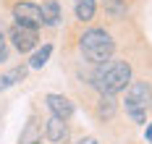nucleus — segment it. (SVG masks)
<instances>
[{
    "mask_svg": "<svg viewBox=\"0 0 152 144\" xmlns=\"http://www.w3.org/2000/svg\"><path fill=\"white\" fill-rule=\"evenodd\" d=\"M131 81H134L131 79V65L126 60H113V58L94 65V73H92V84L97 87V92L107 97L123 92Z\"/></svg>",
    "mask_w": 152,
    "mask_h": 144,
    "instance_id": "f257e3e1",
    "label": "nucleus"
},
{
    "mask_svg": "<svg viewBox=\"0 0 152 144\" xmlns=\"http://www.w3.org/2000/svg\"><path fill=\"white\" fill-rule=\"evenodd\" d=\"M79 50L87 58V63L100 65V63H105V60L113 58L115 42H113V37L105 29H87V32L79 37Z\"/></svg>",
    "mask_w": 152,
    "mask_h": 144,
    "instance_id": "f03ea898",
    "label": "nucleus"
},
{
    "mask_svg": "<svg viewBox=\"0 0 152 144\" xmlns=\"http://www.w3.org/2000/svg\"><path fill=\"white\" fill-rule=\"evenodd\" d=\"M126 97H123V108H126V115L144 126L147 123V113H150V105H152V87L150 81H131L126 89Z\"/></svg>",
    "mask_w": 152,
    "mask_h": 144,
    "instance_id": "7ed1b4c3",
    "label": "nucleus"
},
{
    "mask_svg": "<svg viewBox=\"0 0 152 144\" xmlns=\"http://www.w3.org/2000/svg\"><path fill=\"white\" fill-rule=\"evenodd\" d=\"M13 18L18 26H29V29H39L42 26V11L37 3H29V0H21L13 5Z\"/></svg>",
    "mask_w": 152,
    "mask_h": 144,
    "instance_id": "20e7f679",
    "label": "nucleus"
},
{
    "mask_svg": "<svg viewBox=\"0 0 152 144\" xmlns=\"http://www.w3.org/2000/svg\"><path fill=\"white\" fill-rule=\"evenodd\" d=\"M8 39L18 52H31V50L39 45V32L37 29H29V26H18L13 24L11 32H8Z\"/></svg>",
    "mask_w": 152,
    "mask_h": 144,
    "instance_id": "39448f33",
    "label": "nucleus"
},
{
    "mask_svg": "<svg viewBox=\"0 0 152 144\" xmlns=\"http://www.w3.org/2000/svg\"><path fill=\"white\" fill-rule=\"evenodd\" d=\"M45 105L47 110H50V115H55V118H63V121H71L74 118V102L68 100L66 95H47L45 97Z\"/></svg>",
    "mask_w": 152,
    "mask_h": 144,
    "instance_id": "423d86ee",
    "label": "nucleus"
},
{
    "mask_svg": "<svg viewBox=\"0 0 152 144\" xmlns=\"http://www.w3.org/2000/svg\"><path fill=\"white\" fill-rule=\"evenodd\" d=\"M45 136H47V142H50V144H66V142H68V136H71L68 121L50 115V118L45 121Z\"/></svg>",
    "mask_w": 152,
    "mask_h": 144,
    "instance_id": "0eeeda50",
    "label": "nucleus"
},
{
    "mask_svg": "<svg viewBox=\"0 0 152 144\" xmlns=\"http://www.w3.org/2000/svg\"><path fill=\"white\" fill-rule=\"evenodd\" d=\"M39 11H42V26H58V24H61L63 16H61L58 0H42Z\"/></svg>",
    "mask_w": 152,
    "mask_h": 144,
    "instance_id": "6e6552de",
    "label": "nucleus"
},
{
    "mask_svg": "<svg viewBox=\"0 0 152 144\" xmlns=\"http://www.w3.org/2000/svg\"><path fill=\"white\" fill-rule=\"evenodd\" d=\"M97 13V3L94 0H74V16L81 21V24H87L92 21Z\"/></svg>",
    "mask_w": 152,
    "mask_h": 144,
    "instance_id": "1a4fd4ad",
    "label": "nucleus"
},
{
    "mask_svg": "<svg viewBox=\"0 0 152 144\" xmlns=\"http://www.w3.org/2000/svg\"><path fill=\"white\" fill-rule=\"evenodd\" d=\"M26 68H29V65H16V68H11V71L0 73V92H5L8 87H13V84H18V81H24Z\"/></svg>",
    "mask_w": 152,
    "mask_h": 144,
    "instance_id": "9d476101",
    "label": "nucleus"
},
{
    "mask_svg": "<svg viewBox=\"0 0 152 144\" xmlns=\"http://www.w3.org/2000/svg\"><path fill=\"white\" fill-rule=\"evenodd\" d=\"M97 118L100 121H110L113 115H115V102H113V97L107 95H100V100H97Z\"/></svg>",
    "mask_w": 152,
    "mask_h": 144,
    "instance_id": "9b49d317",
    "label": "nucleus"
},
{
    "mask_svg": "<svg viewBox=\"0 0 152 144\" xmlns=\"http://www.w3.org/2000/svg\"><path fill=\"white\" fill-rule=\"evenodd\" d=\"M50 55H53V45H42V47H37L31 52L29 58V68H42V65L50 60Z\"/></svg>",
    "mask_w": 152,
    "mask_h": 144,
    "instance_id": "f8f14e48",
    "label": "nucleus"
},
{
    "mask_svg": "<svg viewBox=\"0 0 152 144\" xmlns=\"http://www.w3.org/2000/svg\"><path fill=\"white\" fill-rule=\"evenodd\" d=\"M34 131H37V126H34V118L29 121V126H26V131L21 134V144H29V139L34 136Z\"/></svg>",
    "mask_w": 152,
    "mask_h": 144,
    "instance_id": "ddd939ff",
    "label": "nucleus"
},
{
    "mask_svg": "<svg viewBox=\"0 0 152 144\" xmlns=\"http://www.w3.org/2000/svg\"><path fill=\"white\" fill-rule=\"evenodd\" d=\"M107 11H110L113 16H118V13L126 11V5H123V3H115V0H107Z\"/></svg>",
    "mask_w": 152,
    "mask_h": 144,
    "instance_id": "4468645a",
    "label": "nucleus"
},
{
    "mask_svg": "<svg viewBox=\"0 0 152 144\" xmlns=\"http://www.w3.org/2000/svg\"><path fill=\"white\" fill-rule=\"evenodd\" d=\"M3 60H8V45H5V37L0 32V63H3Z\"/></svg>",
    "mask_w": 152,
    "mask_h": 144,
    "instance_id": "2eb2a0df",
    "label": "nucleus"
},
{
    "mask_svg": "<svg viewBox=\"0 0 152 144\" xmlns=\"http://www.w3.org/2000/svg\"><path fill=\"white\" fill-rule=\"evenodd\" d=\"M144 139H147V144H152V123L150 121L144 123Z\"/></svg>",
    "mask_w": 152,
    "mask_h": 144,
    "instance_id": "dca6fc26",
    "label": "nucleus"
},
{
    "mask_svg": "<svg viewBox=\"0 0 152 144\" xmlns=\"http://www.w3.org/2000/svg\"><path fill=\"white\" fill-rule=\"evenodd\" d=\"M76 144H97V142H94L92 136H81V139H79V142H76Z\"/></svg>",
    "mask_w": 152,
    "mask_h": 144,
    "instance_id": "f3484780",
    "label": "nucleus"
},
{
    "mask_svg": "<svg viewBox=\"0 0 152 144\" xmlns=\"http://www.w3.org/2000/svg\"><path fill=\"white\" fill-rule=\"evenodd\" d=\"M29 144H42V142H39V139H37V142H29Z\"/></svg>",
    "mask_w": 152,
    "mask_h": 144,
    "instance_id": "a211bd4d",
    "label": "nucleus"
}]
</instances>
